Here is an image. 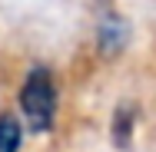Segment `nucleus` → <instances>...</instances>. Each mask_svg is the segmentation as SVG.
<instances>
[{
	"instance_id": "obj_1",
	"label": "nucleus",
	"mask_w": 156,
	"mask_h": 152,
	"mask_svg": "<svg viewBox=\"0 0 156 152\" xmlns=\"http://www.w3.org/2000/svg\"><path fill=\"white\" fill-rule=\"evenodd\" d=\"M57 109H60V93L53 73L47 66H33L20 86V113L27 126L33 132H50L57 122Z\"/></svg>"
},
{
	"instance_id": "obj_2",
	"label": "nucleus",
	"mask_w": 156,
	"mask_h": 152,
	"mask_svg": "<svg viewBox=\"0 0 156 152\" xmlns=\"http://www.w3.org/2000/svg\"><path fill=\"white\" fill-rule=\"evenodd\" d=\"M126 43H129V23L123 17H116V13H106L100 20V27H96V46H100V53L103 56H116V53L126 50Z\"/></svg>"
},
{
	"instance_id": "obj_3",
	"label": "nucleus",
	"mask_w": 156,
	"mask_h": 152,
	"mask_svg": "<svg viewBox=\"0 0 156 152\" xmlns=\"http://www.w3.org/2000/svg\"><path fill=\"white\" fill-rule=\"evenodd\" d=\"M133 126H136V109H133L129 103H120L116 113H113V129H110L116 149H129V142H133Z\"/></svg>"
},
{
	"instance_id": "obj_4",
	"label": "nucleus",
	"mask_w": 156,
	"mask_h": 152,
	"mask_svg": "<svg viewBox=\"0 0 156 152\" xmlns=\"http://www.w3.org/2000/svg\"><path fill=\"white\" fill-rule=\"evenodd\" d=\"M23 146V122L13 113H0V152H20Z\"/></svg>"
}]
</instances>
